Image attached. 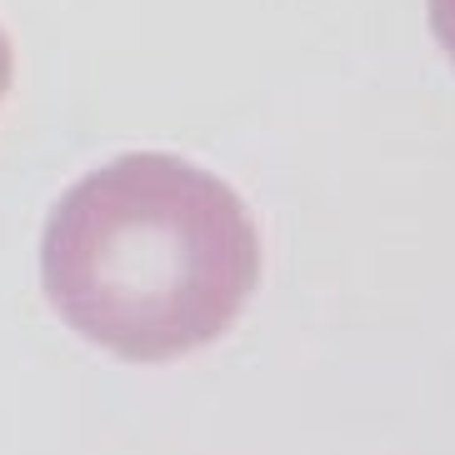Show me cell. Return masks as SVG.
<instances>
[{"mask_svg":"<svg viewBox=\"0 0 455 455\" xmlns=\"http://www.w3.org/2000/svg\"><path fill=\"white\" fill-rule=\"evenodd\" d=\"M260 281L251 211L220 175L135 150L55 201L41 235L45 300L121 361L161 365L211 346Z\"/></svg>","mask_w":455,"mask_h":455,"instance_id":"obj_1","label":"cell"},{"mask_svg":"<svg viewBox=\"0 0 455 455\" xmlns=\"http://www.w3.org/2000/svg\"><path fill=\"white\" fill-rule=\"evenodd\" d=\"M5 85H11V45L0 36V95H5Z\"/></svg>","mask_w":455,"mask_h":455,"instance_id":"obj_3","label":"cell"},{"mask_svg":"<svg viewBox=\"0 0 455 455\" xmlns=\"http://www.w3.org/2000/svg\"><path fill=\"white\" fill-rule=\"evenodd\" d=\"M426 5H430V30H435L441 51L451 55V66H455V0H426Z\"/></svg>","mask_w":455,"mask_h":455,"instance_id":"obj_2","label":"cell"}]
</instances>
